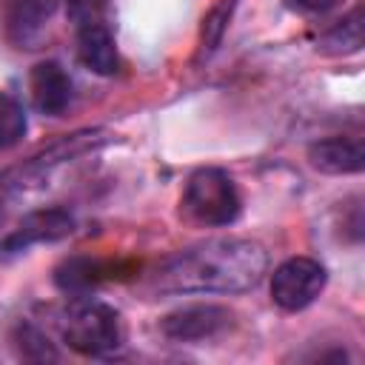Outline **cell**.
Returning <instances> with one entry per match:
<instances>
[{
  "instance_id": "cell-11",
  "label": "cell",
  "mask_w": 365,
  "mask_h": 365,
  "mask_svg": "<svg viewBox=\"0 0 365 365\" xmlns=\"http://www.w3.org/2000/svg\"><path fill=\"white\" fill-rule=\"evenodd\" d=\"M308 163L331 177L359 174L365 165V148L359 137H325L308 145Z\"/></svg>"
},
{
  "instance_id": "cell-16",
  "label": "cell",
  "mask_w": 365,
  "mask_h": 365,
  "mask_svg": "<svg viewBox=\"0 0 365 365\" xmlns=\"http://www.w3.org/2000/svg\"><path fill=\"white\" fill-rule=\"evenodd\" d=\"M231 9H234V0H225L222 6H217L208 17H205V26H202V48L208 46V51H214L222 40V31H225V23L231 17Z\"/></svg>"
},
{
  "instance_id": "cell-6",
  "label": "cell",
  "mask_w": 365,
  "mask_h": 365,
  "mask_svg": "<svg viewBox=\"0 0 365 365\" xmlns=\"http://www.w3.org/2000/svg\"><path fill=\"white\" fill-rule=\"evenodd\" d=\"M234 314L225 305L214 302H194L182 305L160 319V331L171 342H202L217 334H222L231 325Z\"/></svg>"
},
{
  "instance_id": "cell-5",
  "label": "cell",
  "mask_w": 365,
  "mask_h": 365,
  "mask_svg": "<svg viewBox=\"0 0 365 365\" xmlns=\"http://www.w3.org/2000/svg\"><path fill=\"white\" fill-rule=\"evenodd\" d=\"M328 285V271L314 257H288L271 274V299L277 308L297 314L317 302Z\"/></svg>"
},
{
  "instance_id": "cell-10",
  "label": "cell",
  "mask_w": 365,
  "mask_h": 365,
  "mask_svg": "<svg viewBox=\"0 0 365 365\" xmlns=\"http://www.w3.org/2000/svg\"><path fill=\"white\" fill-rule=\"evenodd\" d=\"M114 262L97 259V257H66L57 268H54V285L57 291H63L66 297H88L94 294L103 282L114 279L117 274Z\"/></svg>"
},
{
  "instance_id": "cell-7",
  "label": "cell",
  "mask_w": 365,
  "mask_h": 365,
  "mask_svg": "<svg viewBox=\"0 0 365 365\" xmlns=\"http://www.w3.org/2000/svg\"><path fill=\"white\" fill-rule=\"evenodd\" d=\"M77 220L68 208H37L31 214H26L20 220L17 228H11L3 240H0V257H14L37 242H57L63 237H68L74 231Z\"/></svg>"
},
{
  "instance_id": "cell-17",
  "label": "cell",
  "mask_w": 365,
  "mask_h": 365,
  "mask_svg": "<svg viewBox=\"0 0 365 365\" xmlns=\"http://www.w3.org/2000/svg\"><path fill=\"white\" fill-rule=\"evenodd\" d=\"M285 6L302 14H322L334 6V0H285Z\"/></svg>"
},
{
  "instance_id": "cell-4",
  "label": "cell",
  "mask_w": 365,
  "mask_h": 365,
  "mask_svg": "<svg viewBox=\"0 0 365 365\" xmlns=\"http://www.w3.org/2000/svg\"><path fill=\"white\" fill-rule=\"evenodd\" d=\"M108 137L103 128H88V131H77V134H68L57 143H51L48 148H43L40 154L29 157L23 165L17 168H6L0 171V202H6L9 197L31 188V185H40L57 165H63L66 160H74L86 151H94L97 145H103Z\"/></svg>"
},
{
  "instance_id": "cell-13",
  "label": "cell",
  "mask_w": 365,
  "mask_h": 365,
  "mask_svg": "<svg viewBox=\"0 0 365 365\" xmlns=\"http://www.w3.org/2000/svg\"><path fill=\"white\" fill-rule=\"evenodd\" d=\"M322 48L331 54H354L362 48V11H359V6L351 9L342 20H336L325 31Z\"/></svg>"
},
{
  "instance_id": "cell-1",
  "label": "cell",
  "mask_w": 365,
  "mask_h": 365,
  "mask_svg": "<svg viewBox=\"0 0 365 365\" xmlns=\"http://www.w3.org/2000/svg\"><path fill=\"white\" fill-rule=\"evenodd\" d=\"M268 274V251L248 237H214L171 254L148 277L151 291L185 294H245Z\"/></svg>"
},
{
  "instance_id": "cell-2",
  "label": "cell",
  "mask_w": 365,
  "mask_h": 365,
  "mask_svg": "<svg viewBox=\"0 0 365 365\" xmlns=\"http://www.w3.org/2000/svg\"><path fill=\"white\" fill-rule=\"evenodd\" d=\"M60 342L80 356H108L123 348V322L114 305L91 297H68L54 314Z\"/></svg>"
},
{
  "instance_id": "cell-15",
  "label": "cell",
  "mask_w": 365,
  "mask_h": 365,
  "mask_svg": "<svg viewBox=\"0 0 365 365\" xmlns=\"http://www.w3.org/2000/svg\"><path fill=\"white\" fill-rule=\"evenodd\" d=\"M26 131H29V117H26L23 103L0 91V151H9L17 143H23Z\"/></svg>"
},
{
  "instance_id": "cell-9",
  "label": "cell",
  "mask_w": 365,
  "mask_h": 365,
  "mask_svg": "<svg viewBox=\"0 0 365 365\" xmlns=\"http://www.w3.org/2000/svg\"><path fill=\"white\" fill-rule=\"evenodd\" d=\"M57 0H6V34L17 48H37Z\"/></svg>"
},
{
  "instance_id": "cell-8",
  "label": "cell",
  "mask_w": 365,
  "mask_h": 365,
  "mask_svg": "<svg viewBox=\"0 0 365 365\" xmlns=\"http://www.w3.org/2000/svg\"><path fill=\"white\" fill-rule=\"evenodd\" d=\"M29 94L40 114L60 117L68 111V106L74 100V83H71L68 71L63 68V63L40 60L29 74Z\"/></svg>"
},
{
  "instance_id": "cell-3",
  "label": "cell",
  "mask_w": 365,
  "mask_h": 365,
  "mask_svg": "<svg viewBox=\"0 0 365 365\" xmlns=\"http://www.w3.org/2000/svg\"><path fill=\"white\" fill-rule=\"evenodd\" d=\"M182 208L200 225L225 228V225H234L240 220L242 197H240V188H237L234 177L225 168L205 165V168H197L185 180Z\"/></svg>"
},
{
  "instance_id": "cell-12",
  "label": "cell",
  "mask_w": 365,
  "mask_h": 365,
  "mask_svg": "<svg viewBox=\"0 0 365 365\" xmlns=\"http://www.w3.org/2000/svg\"><path fill=\"white\" fill-rule=\"evenodd\" d=\"M77 57L88 71L111 77L120 66V54L108 26H103L100 20H83L77 31Z\"/></svg>"
},
{
  "instance_id": "cell-14",
  "label": "cell",
  "mask_w": 365,
  "mask_h": 365,
  "mask_svg": "<svg viewBox=\"0 0 365 365\" xmlns=\"http://www.w3.org/2000/svg\"><path fill=\"white\" fill-rule=\"evenodd\" d=\"M14 345L20 351L23 359H34V362H43V359H60L57 348L51 345L48 334L31 322V319H20L17 328H14Z\"/></svg>"
}]
</instances>
